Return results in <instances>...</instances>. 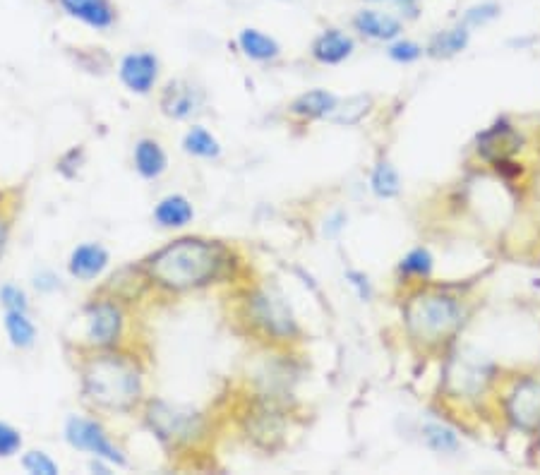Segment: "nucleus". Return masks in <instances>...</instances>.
I'll use <instances>...</instances> for the list:
<instances>
[{"mask_svg": "<svg viewBox=\"0 0 540 475\" xmlns=\"http://www.w3.org/2000/svg\"><path fill=\"white\" fill-rule=\"evenodd\" d=\"M351 24L360 36L370 41H380V44H389V41L399 39L401 32H404V20L394 10L382 8L358 10Z\"/></svg>", "mask_w": 540, "mask_h": 475, "instance_id": "obj_12", "label": "nucleus"}, {"mask_svg": "<svg viewBox=\"0 0 540 475\" xmlns=\"http://www.w3.org/2000/svg\"><path fill=\"white\" fill-rule=\"evenodd\" d=\"M84 324H87L84 327L87 344L96 348H111L123 336L125 315L120 305L111 303V300H99V303H92L87 312H84Z\"/></svg>", "mask_w": 540, "mask_h": 475, "instance_id": "obj_8", "label": "nucleus"}, {"mask_svg": "<svg viewBox=\"0 0 540 475\" xmlns=\"http://www.w3.org/2000/svg\"><path fill=\"white\" fill-rule=\"evenodd\" d=\"M204 104V92L195 84L176 80L168 82V87L161 94V111L173 120H188L200 113Z\"/></svg>", "mask_w": 540, "mask_h": 475, "instance_id": "obj_13", "label": "nucleus"}, {"mask_svg": "<svg viewBox=\"0 0 540 475\" xmlns=\"http://www.w3.org/2000/svg\"><path fill=\"white\" fill-rule=\"evenodd\" d=\"M56 5L65 17L94 32H108L118 22V8L113 0H56Z\"/></svg>", "mask_w": 540, "mask_h": 475, "instance_id": "obj_11", "label": "nucleus"}, {"mask_svg": "<svg viewBox=\"0 0 540 475\" xmlns=\"http://www.w3.org/2000/svg\"><path fill=\"white\" fill-rule=\"evenodd\" d=\"M356 51V39L339 27H327L312 41V58L322 65H341Z\"/></svg>", "mask_w": 540, "mask_h": 475, "instance_id": "obj_15", "label": "nucleus"}, {"mask_svg": "<svg viewBox=\"0 0 540 475\" xmlns=\"http://www.w3.org/2000/svg\"><path fill=\"white\" fill-rule=\"evenodd\" d=\"M147 423L149 428L161 442L173 444H188L202 435L204 420L197 411L188 406L168 404V401H149L147 406Z\"/></svg>", "mask_w": 540, "mask_h": 475, "instance_id": "obj_5", "label": "nucleus"}, {"mask_svg": "<svg viewBox=\"0 0 540 475\" xmlns=\"http://www.w3.org/2000/svg\"><path fill=\"white\" fill-rule=\"evenodd\" d=\"M82 394L99 408L130 411L142 396V372L128 358L94 356L82 370Z\"/></svg>", "mask_w": 540, "mask_h": 475, "instance_id": "obj_2", "label": "nucleus"}, {"mask_svg": "<svg viewBox=\"0 0 540 475\" xmlns=\"http://www.w3.org/2000/svg\"><path fill=\"white\" fill-rule=\"evenodd\" d=\"M495 368L483 356L473 351H461L459 356L449 360L447 384L449 392L459 399H478L488 392Z\"/></svg>", "mask_w": 540, "mask_h": 475, "instance_id": "obj_7", "label": "nucleus"}, {"mask_svg": "<svg viewBox=\"0 0 540 475\" xmlns=\"http://www.w3.org/2000/svg\"><path fill=\"white\" fill-rule=\"evenodd\" d=\"M22 468L32 475H58V464L44 452H27L22 456Z\"/></svg>", "mask_w": 540, "mask_h": 475, "instance_id": "obj_30", "label": "nucleus"}, {"mask_svg": "<svg viewBox=\"0 0 540 475\" xmlns=\"http://www.w3.org/2000/svg\"><path fill=\"white\" fill-rule=\"evenodd\" d=\"M22 449V432L0 420V459H12Z\"/></svg>", "mask_w": 540, "mask_h": 475, "instance_id": "obj_31", "label": "nucleus"}, {"mask_svg": "<svg viewBox=\"0 0 540 475\" xmlns=\"http://www.w3.org/2000/svg\"><path fill=\"white\" fill-rule=\"evenodd\" d=\"M500 15H502L500 3H495V0H483V3H476V5H471V8H466L459 22L468 29H478V27H488V24L495 22Z\"/></svg>", "mask_w": 540, "mask_h": 475, "instance_id": "obj_28", "label": "nucleus"}, {"mask_svg": "<svg viewBox=\"0 0 540 475\" xmlns=\"http://www.w3.org/2000/svg\"><path fill=\"white\" fill-rule=\"evenodd\" d=\"M192 219H195V207H192L188 197L178 195V192L176 195L161 197L159 204L154 207V221L161 228H168V231L185 228Z\"/></svg>", "mask_w": 540, "mask_h": 475, "instance_id": "obj_19", "label": "nucleus"}, {"mask_svg": "<svg viewBox=\"0 0 540 475\" xmlns=\"http://www.w3.org/2000/svg\"><path fill=\"white\" fill-rule=\"evenodd\" d=\"M132 164H135V171L144 180H156L166 173L168 156L159 142L152 140V137H142V140H137L135 152H132Z\"/></svg>", "mask_w": 540, "mask_h": 475, "instance_id": "obj_17", "label": "nucleus"}, {"mask_svg": "<svg viewBox=\"0 0 540 475\" xmlns=\"http://www.w3.org/2000/svg\"><path fill=\"white\" fill-rule=\"evenodd\" d=\"M538 430H540V425H538Z\"/></svg>", "mask_w": 540, "mask_h": 475, "instance_id": "obj_39", "label": "nucleus"}, {"mask_svg": "<svg viewBox=\"0 0 540 475\" xmlns=\"http://www.w3.org/2000/svg\"><path fill=\"white\" fill-rule=\"evenodd\" d=\"M521 137L512 125L500 120L497 125H492L490 130L480 132L478 135V154L483 159H488L490 164H497V161L509 159L516 149H519Z\"/></svg>", "mask_w": 540, "mask_h": 475, "instance_id": "obj_16", "label": "nucleus"}, {"mask_svg": "<svg viewBox=\"0 0 540 475\" xmlns=\"http://www.w3.org/2000/svg\"><path fill=\"white\" fill-rule=\"evenodd\" d=\"M425 48L418 44V41L413 39H404V36H399V39L389 41L387 46V56L394 60V63L408 65V63H416V60L423 58Z\"/></svg>", "mask_w": 540, "mask_h": 475, "instance_id": "obj_29", "label": "nucleus"}, {"mask_svg": "<svg viewBox=\"0 0 540 475\" xmlns=\"http://www.w3.org/2000/svg\"><path fill=\"white\" fill-rule=\"evenodd\" d=\"M423 442L425 447L435 454H456L461 449V440L456 430L444 423H428L423 425Z\"/></svg>", "mask_w": 540, "mask_h": 475, "instance_id": "obj_25", "label": "nucleus"}, {"mask_svg": "<svg viewBox=\"0 0 540 475\" xmlns=\"http://www.w3.org/2000/svg\"><path fill=\"white\" fill-rule=\"evenodd\" d=\"M236 41L240 51H243V56L255 60V63H272V60L281 56L279 41L257 27L240 29Z\"/></svg>", "mask_w": 540, "mask_h": 475, "instance_id": "obj_18", "label": "nucleus"}, {"mask_svg": "<svg viewBox=\"0 0 540 475\" xmlns=\"http://www.w3.org/2000/svg\"><path fill=\"white\" fill-rule=\"evenodd\" d=\"M183 152L195 156V159H219L221 156V142L202 125H192L183 137Z\"/></svg>", "mask_w": 540, "mask_h": 475, "instance_id": "obj_23", "label": "nucleus"}, {"mask_svg": "<svg viewBox=\"0 0 540 475\" xmlns=\"http://www.w3.org/2000/svg\"><path fill=\"white\" fill-rule=\"evenodd\" d=\"M466 322V312L454 296L437 291H418L406 300V332L420 346L437 348L452 341Z\"/></svg>", "mask_w": 540, "mask_h": 475, "instance_id": "obj_3", "label": "nucleus"}, {"mask_svg": "<svg viewBox=\"0 0 540 475\" xmlns=\"http://www.w3.org/2000/svg\"><path fill=\"white\" fill-rule=\"evenodd\" d=\"M504 413L516 430H538L540 425V380L526 377L516 382L512 392L504 399Z\"/></svg>", "mask_w": 540, "mask_h": 475, "instance_id": "obj_9", "label": "nucleus"}, {"mask_svg": "<svg viewBox=\"0 0 540 475\" xmlns=\"http://www.w3.org/2000/svg\"><path fill=\"white\" fill-rule=\"evenodd\" d=\"M0 200H3V192H0Z\"/></svg>", "mask_w": 540, "mask_h": 475, "instance_id": "obj_38", "label": "nucleus"}, {"mask_svg": "<svg viewBox=\"0 0 540 475\" xmlns=\"http://www.w3.org/2000/svg\"><path fill=\"white\" fill-rule=\"evenodd\" d=\"M226 264V250L214 240L178 238L149 257L147 274L166 291H192L212 284Z\"/></svg>", "mask_w": 540, "mask_h": 475, "instance_id": "obj_1", "label": "nucleus"}, {"mask_svg": "<svg viewBox=\"0 0 540 475\" xmlns=\"http://www.w3.org/2000/svg\"><path fill=\"white\" fill-rule=\"evenodd\" d=\"M346 221H348V216L344 212H336V214L329 216L327 224H324V236L327 238L339 236V233L346 228Z\"/></svg>", "mask_w": 540, "mask_h": 475, "instance_id": "obj_35", "label": "nucleus"}, {"mask_svg": "<svg viewBox=\"0 0 540 475\" xmlns=\"http://www.w3.org/2000/svg\"><path fill=\"white\" fill-rule=\"evenodd\" d=\"M5 334H8L10 344L20 351H27L36 344V324L29 320L27 312L20 310H5V320H3Z\"/></svg>", "mask_w": 540, "mask_h": 475, "instance_id": "obj_22", "label": "nucleus"}, {"mask_svg": "<svg viewBox=\"0 0 540 475\" xmlns=\"http://www.w3.org/2000/svg\"><path fill=\"white\" fill-rule=\"evenodd\" d=\"M65 442L70 444L77 452H87L92 454L94 459H104L111 466H125L123 449L118 447L116 442L108 437V432L104 430V425L96 423L92 418H82V416H70L68 423H65Z\"/></svg>", "mask_w": 540, "mask_h": 475, "instance_id": "obj_6", "label": "nucleus"}, {"mask_svg": "<svg viewBox=\"0 0 540 475\" xmlns=\"http://www.w3.org/2000/svg\"><path fill=\"white\" fill-rule=\"evenodd\" d=\"M370 106H372L370 96H351L344 104L339 101L334 111L329 113L327 120H332L336 125H356L358 120L370 111Z\"/></svg>", "mask_w": 540, "mask_h": 475, "instance_id": "obj_27", "label": "nucleus"}, {"mask_svg": "<svg viewBox=\"0 0 540 475\" xmlns=\"http://www.w3.org/2000/svg\"><path fill=\"white\" fill-rule=\"evenodd\" d=\"M363 3L370 5H392L396 15L404 20V17H418V3L420 0H363Z\"/></svg>", "mask_w": 540, "mask_h": 475, "instance_id": "obj_34", "label": "nucleus"}, {"mask_svg": "<svg viewBox=\"0 0 540 475\" xmlns=\"http://www.w3.org/2000/svg\"><path fill=\"white\" fill-rule=\"evenodd\" d=\"M432 269H435V257L428 248H413L399 262V274L406 279H430Z\"/></svg>", "mask_w": 540, "mask_h": 475, "instance_id": "obj_26", "label": "nucleus"}, {"mask_svg": "<svg viewBox=\"0 0 540 475\" xmlns=\"http://www.w3.org/2000/svg\"><path fill=\"white\" fill-rule=\"evenodd\" d=\"M5 243H8V224H5V219H0V257L5 252Z\"/></svg>", "mask_w": 540, "mask_h": 475, "instance_id": "obj_37", "label": "nucleus"}, {"mask_svg": "<svg viewBox=\"0 0 540 475\" xmlns=\"http://www.w3.org/2000/svg\"><path fill=\"white\" fill-rule=\"evenodd\" d=\"M248 315L257 329L276 341H288L300 332L286 296L274 286H262L250 293Z\"/></svg>", "mask_w": 540, "mask_h": 475, "instance_id": "obj_4", "label": "nucleus"}, {"mask_svg": "<svg viewBox=\"0 0 540 475\" xmlns=\"http://www.w3.org/2000/svg\"><path fill=\"white\" fill-rule=\"evenodd\" d=\"M346 281L351 284L353 291H356V296L363 300V303H370V300H372V284H370L368 274L358 272V269H348Z\"/></svg>", "mask_w": 540, "mask_h": 475, "instance_id": "obj_33", "label": "nucleus"}, {"mask_svg": "<svg viewBox=\"0 0 540 475\" xmlns=\"http://www.w3.org/2000/svg\"><path fill=\"white\" fill-rule=\"evenodd\" d=\"M370 190L380 200H394L401 192V176L389 161H377L370 173Z\"/></svg>", "mask_w": 540, "mask_h": 475, "instance_id": "obj_24", "label": "nucleus"}, {"mask_svg": "<svg viewBox=\"0 0 540 475\" xmlns=\"http://www.w3.org/2000/svg\"><path fill=\"white\" fill-rule=\"evenodd\" d=\"M111 264V252L101 243H82L70 252L68 272L77 281H94L106 272Z\"/></svg>", "mask_w": 540, "mask_h": 475, "instance_id": "obj_14", "label": "nucleus"}, {"mask_svg": "<svg viewBox=\"0 0 540 475\" xmlns=\"http://www.w3.org/2000/svg\"><path fill=\"white\" fill-rule=\"evenodd\" d=\"M0 303H3L5 310H20L29 312V298L27 291L17 284H5L0 286Z\"/></svg>", "mask_w": 540, "mask_h": 475, "instance_id": "obj_32", "label": "nucleus"}, {"mask_svg": "<svg viewBox=\"0 0 540 475\" xmlns=\"http://www.w3.org/2000/svg\"><path fill=\"white\" fill-rule=\"evenodd\" d=\"M34 286L39 288V291H46V293L56 291V288H58V276L53 274V272H41L34 279Z\"/></svg>", "mask_w": 540, "mask_h": 475, "instance_id": "obj_36", "label": "nucleus"}, {"mask_svg": "<svg viewBox=\"0 0 540 475\" xmlns=\"http://www.w3.org/2000/svg\"><path fill=\"white\" fill-rule=\"evenodd\" d=\"M159 58L149 51H132L123 56L118 65L120 82L125 89L137 96H147L154 89L156 80H159Z\"/></svg>", "mask_w": 540, "mask_h": 475, "instance_id": "obj_10", "label": "nucleus"}, {"mask_svg": "<svg viewBox=\"0 0 540 475\" xmlns=\"http://www.w3.org/2000/svg\"><path fill=\"white\" fill-rule=\"evenodd\" d=\"M468 44H471V29L464 27L461 22H456L454 27L442 29L430 39L425 53L432 58H454L459 53H464Z\"/></svg>", "mask_w": 540, "mask_h": 475, "instance_id": "obj_20", "label": "nucleus"}, {"mask_svg": "<svg viewBox=\"0 0 540 475\" xmlns=\"http://www.w3.org/2000/svg\"><path fill=\"white\" fill-rule=\"evenodd\" d=\"M336 104H339V96L327 92V89H310V92L300 94L298 99L293 101L291 113L303 120L329 118V113L334 111Z\"/></svg>", "mask_w": 540, "mask_h": 475, "instance_id": "obj_21", "label": "nucleus"}]
</instances>
